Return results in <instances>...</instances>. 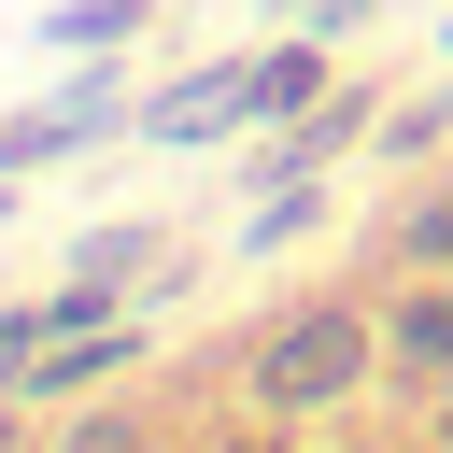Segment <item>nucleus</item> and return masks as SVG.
<instances>
[{
  "mask_svg": "<svg viewBox=\"0 0 453 453\" xmlns=\"http://www.w3.org/2000/svg\"><path fill=\"white\" fill-rule=\"evenodd\" d=\"M311 226H340V170H311V184H255V212L226 226V269H255V255H297Z\"/></svg>",
  "mask_w": 453,
  "mask_h": 453,
  "instance_id": "7",
  "label": "nucleus"
},
{
  "mask_svg": "<svg viewBox=\"0 0 453 453\" xmlns=\"http://www.w3.org/2000/svg\"><path fill=\"white\" fill-rule=\"evenodd\" d=\"M226 382H241V411L283 425V439H297V425H340L354 396H382V297H340V283H326V297H283V311L226 354Z\"/></svg>",
  "mask_w": 453,
  "mask_h": 453,
  "instance_id": "1",
  "label": "nucleus"
},
{
  "mask_svg": "<svg viewBox=\"0 0 453 453\" xmlns=\"http://www.w3.org/2000/svg\"><path fill=\"white\" fill-rule=\"evenodd\" d=\"M411 453H439V439H425V425H411Z\"/></svg>",
  "mask_w": 453,
  "mask_h": 453,
  "instance_id": "16",
  "label": "nucleus"
},
{
  "mask_svg": "<svg viewBox=\"0 0 453 453\" xmlns=\"http://www.w3.org/2000/svg\"><path fill=\"white\" fill-rule=\"evenodd\" d=\"M382 269H453V184H411L382 212Z\"/></svg>",
  "mask_w": 453,
  "mask_h": 453,
  "instance_id": "10",
  "label": "nucleus"
},
{
  "mask_svg": "<svg viewBox=\"0 0 453 453\" xmlns=\"http://www.w3.org/2000/svg\"><path fill=\"white\" fill-rule=\"evenodd\" d=\"M0 453H28V411H14V396H0Z\"/></svg>",
  "mask_w": 453,
  "mask_h": 453,
  "instance_id": "13",
  "label": "nucleus"
},
{
  "mask_svg": "<svg viewBox=\"0 0 453 453\" xmlns=\"http://www.w3.org/2000/svg\"><path fill=\"white\" fill-rule=\"evenodd\" d=\"M142 368V326L127 311H99V326H57L42 354H28V411H71V396H113Z\"/></svg>",
  "mask_w": 453,
  "mask_h": 453,
  "instance_id": "5",
  "label": "nucleus"
},
{
  "mask_svg": "<svg viewBox=\"0 0 453 453\" xmlns=\"http://www.w3.org/2000/svg\"><path fill=\"white\" fill-rule=\"evenodd\" d=\"M439 71H453V14H439Z\"/></svg>",
  "mask_w": 453,
  "mask_h": 453,
  "instance_id": "15",
  "label": "nucleus"
},
{
  "mask_svg": "<svg viewBox=\"0 0 453 453\" xmlns=\"http://www.w3.org/2000/svg\"><path fill=\"white\" fill-rule=\"evenodd\" d=\"M99 142H142V99H127V57H85L71 85L14 99V113H0V184H14V170H57V156H99Z\"/></svg>",
  "mask_w": 453,
  "mask_h": 453,
  "instance_id": "2",
  "label": "nucleus"
},
{
  "mask_svg": "<svg viewBox=\"0 0 453 453\" xmlns=\"http://www.w3.org/2000/svg\"><path fill=\"white\" fill-rule=\"evenodd\" d=\"M255 127V57H198L142 99V142H241Z\"/></svg>",
  "mask_w": 453,
  "mask_h": 453,
  "instance_id": "4",
  "label": "nucleus"
},
{
  "mask_svg": "<svg viewBox=\"0 0 453 453\" xmlns=\"http://www.w3.org/2000/svg\"><path fill=\"white\" fill-rule=\"evenodd\" d=\"M255 14H311V0H255Z\"/></svg>",
  "mask_w": 453,
  "mask_h": 453,
  "instance_id": "14",
  "label": "nucleus"
},
{
  "mask_svg": "<svg viewBox=\"0 0 453 453\" xmlns=\"http://www.w3.org/2000/svg\"><path fill=\"white\" fill-rule=\"evenodd\" d=\"M42 453H156V425H142V396H71Z\"/></svg>",
  "mask_w": 453,
  "mask_h": 453,
  "instance_id": "11",
  "label": "nucleus"
},
{
  "mask_svg": "<svg viewBox=\"0 0 453 453\" xmlns=\"http://www.w3.org/2000/svg\"><path fill=\"white\" fill-rule=\"evenodd\" d=\"M142 28H156V0H57V14H42L57 57H127Z\"/></svg>",
  "mask_w": 453,
  "mask_h": 453,
  "instance_id": "9",
  "label": "nucleus"
},
{
  "mask_svg": "<svg viewBox=\"0 0 453 453\" xmlns=\"http://www.w3.org/2000/svg\"><path fill=\"white\" fill-rule=\"evenodd\" d=\"M382 396L396 411L453 396V269H396L382 283Z\"/></svg>",
  "mask_w": 453,
  "mask_h": 453,
  "instance_id": "3",
  "label": "nucleus"
},
{
  "mask_svg": "<svg viewBox=\"0 0 453 453\" xmlns=\"http://www.w3.org/2000/svg\"><path fill=\"white\" fill-rule=\"evenodd\" d=\"M411 425H425V439H439V453H453V396H425V411H411Z\"/></svg>",
  "mask_w": 453,
  "mask_h": 453,
  "instance_id": "12",
  "label": "nucleus"
},
{
  "mask_svg": "<svg viewBox=\"0 0 453 453\" xmlns=\"http://www.w3.org/2000/svg\"><path fill=\"white\" fill-rule=\"evenodd\" d=\"M340 71H354V57H340V42H326V28L297 14L283 42H255V127H297V113H311V99L340 85ZM255 127H241V142H255Z\"/></svg>",
  "mask_w": 453,
  "mask_h": 453,
  "instance_id": "6",
  "label": "nucleus"
},
{
  "mask_svg": "<svg viewBox=\"0 0 453 453\" xmlns=\"http://www.w3.org/2000/svg\"><path fill=\"white\" fill-rule=\"evenodd\" d=\"M439 142H453V71H439V85H411V99H382L368 170H411V156H439Z\"/></svg>",
  "mask_w": 453,
  "mask_h": 453,
  "instance_id": "8",
  "label": "nucleus"
}]
</instances>
